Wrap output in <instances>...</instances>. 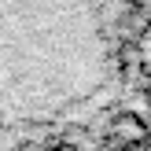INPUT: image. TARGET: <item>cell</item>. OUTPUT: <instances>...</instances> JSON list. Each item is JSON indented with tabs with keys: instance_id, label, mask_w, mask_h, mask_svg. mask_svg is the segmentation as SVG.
<instances>
[{
	"instance_id": "3",
	"label": "cell",
	"mask_w": 151,
	"mask_h": 151,
	"mask_svg": "<svg viewBox=\"0 0 151 151\" xmlns=\"http://www.w3.org/2000/svg\"><path fill=\"white\" fill-rule=\"evenodd\" d=\"M48 151H78V144H70V140H63V144H52Z\"/></svg>"
},
{
	"instance_id": "2",
	"label": "cell",
	"mask_w": 151,
	"mask_h": 151,
	"mask_svg": "<svg viewBox=\"0 0 151 151\" xmlns=\"http://www.w3.org/2000/svg\"><path fill=\"white\" fill-rule=\"evenodd\" d=\"M122 74H125V81H137V74H140V55H137V48H122Z\"/></svg>"
},
{
	"instance_id": "1",
	"label": "cell",
	"mask_w": 151,
	"mask_h": 151,
	"mask_svg": "<svg viewBox=\"0 0 151 151\" xmlns=\"http://www.w3.org/2000/svg\"><path fill=\"white\" fill-rule=\"evenodd\" d=\"M107 133H111V140H114L122 151L147 144V122H144L140 114H133V111H118V114L111 118Z\"/></svg>"
}]
</instances>
